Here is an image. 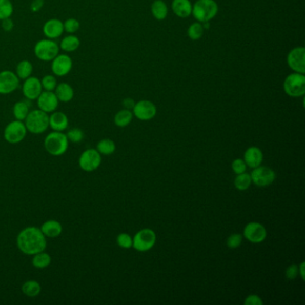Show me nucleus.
Returning a JSON list of instances; mask_svg holds the SVG:
<instances>
[{
	"mask_svg": "<svg viewBox=\"0 0 305 305\" xmlns=\"http://www.w3.org/2000/svg\"><path fill=\"white\" fill-rule=\"evenodd\" d=\"M192 12L198 21L207 23L218 13V5L214 0H198Z\"/></svg>",
	"mask_w": 305,
	"mask_h": 305,
	"instance_id": "5",
	"label": "nucleus"
},
{
	"mask_svg": "<svg viewBox=\"0 0 305 305\" xmlns=\"http://www.w3.org/2000/svg\"><path fill=\"white\" fill-rule=\"evenodd\" d=\"M22 291L28 297H36L40 294L42 287L39 282L35 280H28L22 287Z\"/></svg>",
	"mask_w": 305,
	"mask_h": 305,
	"instance_id": "27",
	"label": "nucleus"
},
{
	"mask_svg": "<svg viewBox=\"0 0 305 305\" xmlns=\"http://www.w3.org/2000/svg\"><path fill=\"white\" fill-rule=\"evenodd\" d=\"M43 90L48 91H54L57 85L56 78L52 74H47L40 80Z\"/></svg>",
	"mask_w": 305,
	"mask_h": 305,
	"instance_id": "34",
	"label": "nucleus"
},
{
	"mask_svg": "<svg viewBox=\"0 0 305 305\" xmlns=\"http://www.w3.org/2000/svg\"><path fill=\"white\" fill-rule=\"evenodd\" d=\"M284 91L291 97H301L305 93V77L302 74H290L284 80Z\"/></svg>",
	"mask_w": 305,
	"mask_h": 305,
	"instance_id": "8",
	"label": "nucleus"
},
{
	"mask_svg": "<svg viewBox=\"0 0 305 305\" xmlns=\"http://www.w3.org/2000/svg\"><path fill=\"white\" fill-rule=\"evenodd\" d=\"M156 234L150 228H144L138 232L133 239V246L138 252H147L155 246Z\"/></svg>",
	"mask_w": 305,
	"mask_h": 305,
	"instance_id": "7",
	"label": "nucleus"
},
{
	"mask_svg": "<svg viewBox=\"0 0 305 305\" xmlns=\"http://www.w3.org/2000/svg\"><path fill=\"white\" fill-rule=\"evenodd\" d=\"M27 128L23 121L14 120L8 124L4 131V138L8 144H16L24 140L27 134Z\"/></svg>",
	"mask_w": 305,
	"mask_h": 305,
	"instance_id": "6",
	"label": "nucleus"
},
{
	"mask_svg": "<svg viewBox=\"0 0 305 305\" xmlns=\"http://www.w3.org/2000/svg\"><path fill=\"white\" fill-rule=\"evenodd\" d=\"M20 79L16 74L10 70L0 72V94H10L17 90Z\"/></svg>",
	"mask_w": 305,
	"mask_h": 305,
	"instance_id": "10",
	"label": "nucleus"
},
{
	"mask_svg": "<svg viewBox=\"0 0 305 305\" xmlns=\"http://www.w3.org/2000/svg\"><path fill=\"white\" fill-rule=\"evenodd\" d=\"M30 106H31V100L29 99L16 102L13 108V114L15 119L25 121L26 116H28L30 112Z\"/></svg>",
	"mask_w": 305,
	"mask_h": 305,
	"instance_id": "25",
	"label": "nucleus"
},
{
	"mask_svg": "<svg viewBox=\"0 0 305 305\" xmlns=\"http://www.w3.org/2000/svg\"><path fill=\"white\" fill-rule=\"evenodd\" d=\"M55 94L59 101L67 103V102L71 101L74 98V89L67 83H60L56 85V89H55Z\"/></svg>",
	"mask_w": 305,
	"mask_h": 305,
	"instance_id": "22",
	"label": "nucleus"
},
{
	"mask_svg": "<svg viewBox=\"0 0 305 305\" xmlns=\"http://www.w3.org/2000/svg\"><path fill=\"white\" fill-rule=\"evenodd\" d=\"M151 11L155 18L158 20H163L165 19L167 14H168V7L163 1L161 0H156L154 3L151 6Z\"/></svg>",
	"mask_w": 305,
	"mask_h": 305,
	"instance_id": "30",
	"label": "nucleus"
},
{
	"mask_svg": "<svg viewBox=\"0 0 305 305\" xmlns=\"http://www.w3.org/2000/svg\"><path fill=\"white\" fill-rule=\"evenodd\" d=\"M18 249L26 255H34L43 252L47 247L46 236L40 228L28 227L23 229L16 239Z\"/></svg>",
	"mask_w": 305,
	"mask_h": 305,
	"instance_id": "1",
	"label": "nucleus"
},
{
	"mask_svg": "<svg viewBox=\"0 0 305 305\" xmlns=\"http://www.w3.org/2000/svg\"><path fill=\"white\" fill-rule=\"evenodd\" d=\"M80 44H81V42L77 36L71 34V35L64 37L62 40L60 42L59 48L65 52H74L79 49Z\"/></svg>",
	"mask_w": 305,
	"mask_h": 305,
	"instance_id": "24",
	"label": "nucleus"
},
{
	"mask_svg": "<svg viewBox=\"0 0 305 305\" xmlns=\"http://www.w3.org/2000/svg\"><path fill=\"white\" fill-rule=\"evenodd\" d=\"M298 266H297L296 264H292V265L288 267L287 270H286V276H287L288 279H290V280L295 279L296 277L298 276Z\"/></svg>",
	"mask_w": 305,
	"mask_h": 305,
	"instance_id": "41",
	"label": "nucleus"
},
{
	"mask_svg": "<svg viewBox=\"0 0 305 305\" xmlns=\"http://www.w3.org/2000/svg\"><path fill=\"white\" fill-rule=\"evenodd\" d=\"M40 230L46 237L56 238L61 235V233L63 231V228L58 221L50 219V220L46 221L42 225Z\"/></svg>",
	"mask_w": 305,
	"mask_h": 305,
	"instance_id": "21",
	"label": "nucleus"
},
{
	"mask_svg": "<svg viewBox=\"0 0 305 305\" xmlns=\"http://www.w3.org/2000/svg\"><path fill=\"white\" fill-rule=\"evenodd\" d=\"M243 235L253 243L262 242L267 237L266 228L258 222H251L243 229Z\"/></svg>",
	"mask_w": 305,
	"mask_h": 305,
	"instance_id": "13",
	"label": "nucleus"
},
{
	"mask_svg": "<svg viewBox=\"0 0 305 305\" xmlns=\"http://www.w3.org/2000/svg\"><path fill=\"white\" fill-rule=\"evenodd\" d=\"M80 29V23L75 18H69L64 23V31L67 33L74 34Z\"/></svg>",
	"mask_w": 305,
	"mask_h": 305,
	"instance_id": "36",
	"label": "nucleus"
},
{
	"mask_svg": "<svg viewBox=\"0 0 305 305\" xmlns=\"http://www.w3.org/2000/svg\"><path fill=\"white\" fill-rule=\"evenodd\" d=\"M58 103L59 100L56 98L54 91H43L37 98V105L39 109L48 114L56 111Z\"/></svg>",
	"mask_w": 305,
	"mask_h": 305,
	"instance_id": "15",
	"label": "nucleus"
},
{
	"mask_svg": "<svg viewBox=\"0 0 305 305\" xmlns=\"http://www.w3.org/2000/svg\"><path fill=\"white\" fill-rule=\"evenodd\" d=\"M32 265L36 269H45L49 267L51 263V257L49 253H45L44 251L40 253H36L32 258Z\"/></svg>",
	"mask_w": 305,
	"mask_h": 305,
	"instance_id": "28",
	"label": "nucleus"
},
{
	"mask_svg": "<svg viewBox=\"0 0 305 305\" xmlns=\"http://www.w3.org/2000/svg\"><path fill=\"white\" fill-rule=\"evenodd\" d=\"M64 32V23L59 19H49L43 25V33L47 39H57L63 34Z\"/></svg>",
	"mask_w": 305,
	"mask_h": 305,
	"instance_id": "18",
	"label": "nucleus"
},
{
	"mask_svg": "<svg viewBox=\"0 0 305 305\" xmlns=\"http://www.w3.org/2000/svg\"><path fill=\"white\" fill-rule=\"evenodd\" d=\"M133 119V113L129 109H123L116 113L115 116V124L118 127H126L131 123Z\"/></svg>",
	"mask_w": 305,
	"mask_h": 305,
	"instance_id": "29",
	"label": "nucleus"
},
{
	"mask_svg": "<svg viewBox=\"0 0 305 305\" xmlns=\"http://www.w3.org/2000/svg\"><path fill=\"white\" fill-rule=\"evenodd\" d=\"M67 139L74 144H79L85 139V133L79 128H73L67 133Z\"/></svg>",
	"mask_w": 305,
	"mask_h": 305,
	"instance_id": "35",
	"label": "nucleus"
},
{
	"mask_svg": "<svg viewBox=\"0 0 305 305\" xmlns=\"http://www.w3.org/2000/svg\"><path fill=\"white\" fill-rule=\"evenodd\" d=\"M14 13V6L10 0H0V21L11 17Z\"/></svg>",
	"mask_w": 305,
	"mask_h": 305,
	"instance_id": "33",
	"label": "nucleus"
},
{
	"mask_svg": "<svg viewBox=\"0 0 305 305\" xmlns=\"http://www.w3.org/2000/svg\"><path fill=\"white\" fill-rule=\"evenodd\" d=\"M246 305H263V301L260 296L256 295H251L247 296L245 301Z\"/></svg>",
	"mask_w": 305,
	"mask_h": 305,
	"instance_id": "42",
	"label": "nucleus"
},
{
	"mask_svg": "<svg viewBox=\"0 0 305 305\" xmlns=\"http://www.w3.org/2000/svg\"><path fill=\"white\" fill-rule=\"evenodd\" d=\"M246 169H247V165H246L245 160H243V159H241V158L235 159V160L233 161V163H232V169H233V171H234L236 175H239V174H242V173L246 172Z\"/></svg>",
	"mask_w": 305,
	"mask_h": 305,
	"instance_id": "40",
	"label": "nucleus"
},
{
	"mask_svg": "<svg viewBox=\"0 0 305 305\" xmlns=\"http://www.w3.org/2000/svg\"><path fill=\"white\" fill-rule=\"evenodd\" d=\"M43 85L39 78L35 76H30L25 79L23 84V94L25 95L26 99L36 100L40 93L43 92Z\"/></svg>",
	"mask_w": 305,
	"mask_h": 305,
	"instance_id": "14",
	"label": "nucleus"
},
{
	"mask_svg": "<svg viewBox=\"0 0 305 305\" xmlns=\"http://www.w3.org/2000/svg\"><path fill=\"white\" fill-rule=\"evenodd\" d=\"M116 242H117V245L120 247L125 248V249H129L133 246V238L131 237L130 235L126 234V233L120 234L116 238Z\"/></svg>",
	"mask_w": 305,
	"mask_h": 305,
	"instance_id": "38",
	"label": "nucleus"
},
{
	"mask_svg": "<svg viewBox=\"0 0 305 305\" xmlns=\"http://www.w3.org/2000/svg\"><path fill=\"white\" fill-rule=\"evenodd\" d=\"M59 45L54 39H43L34 46V55L44 62L52 61L59 54Z\"/></svg>",
	"mask_w": 305,
	"mask_h": 305,
	"instance_id": "4",
	"label": "nucleus"
},
{
	"mask_svg": "<svg viewBox=\"0 0 305 305\" xmlns=\"http://www.w3.org/2000/svg\"><path fill=\"white\" fill-rule=\"evenodd\" d=\"M298 271L299 274H300V276H301V277H302V280H304V262H302L301 264H300V265H299Z\"/></svg>",
	"mask_w": 305,
	"mask_h": 305,
	"instance_id": "46",
	"label": "nucleus"
},
{
	"mask_svg": "<svg viewBox=\"0 0 305 305\" xmlns=\"http://www.w3.org/2000/svg\"><path fill=\"white\" fill-rule=\"evenodd\" d=\"M172 8L174 13L179 17L182 18L188 17L193 10L192 4L190 3L189 0H174Z\"/></svg>",
	"mask_w": 305,
	"mask_h": 305,
	"instance_id": "23",
	"label": "nucleus"
},
{
	"mask_svg": "<svg viewBox=\"0 0 305 305\" xmlns=\"http://www.w3.org/2000/svg\"><path fill=\"white\" fill-rule=\"evenodd\" d=\"M242 241V236L240 234H232L227 240V246L230 249H236L241 246Z\"/></svg>",
	"mask_w": 305,
	"mask_h": 305,
	"instance_id": "39",
	"label": "nucleus"
},
{
	"mask_svg": "<svg viewBox=\"0 0 305 305\" xmlns=\"http://www.w3.org/2000/svg\"><path fill=\"white\" fill-rule=\"evenodd\" d=\"M245 162L246 165L255 169L261 164L263 160L262 151H260L259 148L250 147L245 152Z\"/></svg>",
	"mask_w": 305,
	"mask_h": 305,
	"instance_id": "20",
	"label": "nucleus"
},
{
	"mask_svg": "<svg viewBox=\"0 0 305 305\" xmlns=\"http://www.w3.org/2000/svg\"><path fill=\"white\" fill-rule=\"evenodd\" d=\"M97 151L102 155L112 154L116 151V144L110 139H103L97 144Z\"/></svg>",
	"mask_w": 305,
	"mask_h": 305,
	"instance_id": "31",
	"label": "nucleus"
},
{
	"mask_svg": "<svg viewBox=\"0 0 305 305\" xmlns=\"http://www.w3.org/2000/svg\"><path fill=\"white\" fill-rule=\"evenodd\" d=\"M44 6V0H33L31 4V10L32 12H39Z\"/></svg>",
	"mask_w": 305,
	"mask_h": 305,
	"instance_id": "44",
	"label": "nucleus"
},
{
	"mask_svg": "<svg viewBox=\"0 0 305 305\" xmlns=\"http://www.w3.org/2000/svg\"><path fill=\"white\" fill-rule=\"evenodd\" d=\"M101 164V155L97 150L89 149L79 158V166L85 172H92Z\"/></svg>",
	"mask_w": 305,
	"mask_h": 305,
	"instance_id": "9",
	"label": "nucleus"
},
{
	"mask_svg": "<svg viewBox=\"0 0 305 305\" xmlns=\"http://www.w3.org/2000/svg\"><path fill=\"white\" fill-rule=\"evenodd\" d=\"M252 182L256 186L265 187L273 184L276 179V173L272 169L267 167H257L251 174Z\"/></svg>",
	"mask_w": 305,
	"mask_h": 305,
	"instance_id": "11",
	"label": "nucleus"
},
{
	"mask_svg": "<svg viewBox=\"0 0 305 305\" xmlns=\"http://www.w3.org/2000/svg\"><path fill=\"white\" fill-rule=\"evenodd\" d=\"M133 114L138 119L151 120L156 116L157 109L152 102L149 100H141L136 103L133 107Z\"/></svg>",
	"mask_w": 305,
	"mask_h": 305,
	"instance_id": "16",
	"label": "nucleus"
},
{
	"mask_svg": "<svg viewBox=\"0 0 305 305\" xmlns=\"http://www.w3.org/2000/svg\"><path fill=\"white\" fill-rule=\"evenodd\" d=\"M49 127L52 130L56 131V132H63L68 127L69 120L65 113L54 111L49 116Z\"/></svg>",
	"mask_w": 305,
	"mask_h": 305,
	"instance_id": "19",
	"label": "nucleus"
},
{
	"mask_svg": "<svg viewBox=\"0 0 305 305\" xmlns=\"http://www.w3.org/2000/svg\"><path fill=\"white\" fill-rule=\"evenodd\" d=\"M32 72H33L32 64L29 60H22L21 62L18 63L15 74L20 80H25L30 76H32Z\"/></svg>",
	"mask_w": 305,
	"mask_h": 305,
	"instance_id": "26",
	"label": "nucleus"
},
{
	"mask_svg": "<svg viewBox=\"0 0 305 305\" xmlns=\"http://www.w3.org/2000/svg\"><path fill=\"white\" fill-rule=\"evenodd\" d=\"M123 105L124 107L126 108V109H133V107L135 105V103H134V100H133V99L128 98L124 99Z\"/></svg>",
	"mask_w": 305,
	"mask_h": 305,
	"instance_id": "45",
	"label": "nucleus"
},
{
	"mask_svg": "<svg viewBox=\"0 0 305 305\" xmlns=\"http://www.w3.org/2000/svg\"><path fill=\"white\" fill-rule=\"evenodd\" d=\"M288 62L289 67L293 70L304 74L305 72V49L304 48H296L293 49L289 53L288 57Z\"/></svg>",
	"mask_w": 305,
	"mask_h": 305,
	"instance_id": "17",
	"label": "nucleus"
},
{
	"mask_svg": "<svg viewBox=\"0 0 305 305\" xmlns=\"http://www.w3.org/2000/svg\"><path fill=\"white\" fill-rule=\"evenodd\" d=\"M69 145L67 134L62 132L54 131L46 136L44 147L46 151L52 156H61L66 153Z\"/></svg>",
	"mask_w": 305,
	"mask_h": 305,
	"instance_id": "2",
	"label": "nucleus"
},
{
	"mask_svg": "<svg viewBox=\"0 0 305 305\" xmlns=\"http://www.w3.org/2000/svg\"><path fill=\"white\" fill-rule=\"evenodd\" d=\"M234 184L236 189H238L239 191H246L252 185L251 175L249 174H246V172L239 174L235 177Z\"/></svg>",
	"mask_w": 305,
	"mask_h": 305,
	"instance_id": "32",
	"label": "nucleus"
},
{
	"mask_svg": "<svg viewBox=\"0 0 305 305\" xmlns=\"http://www.w3.org/2000/svg\"><path fill=\"white\" fill-rule=\"evenodd\" d=\"M202 34H204V27L198 23L191 25L188 29V36L192 39H200Z\"/></svg>",
	"mask_w": 305,
	"mask_h": 305,
	"instance_id": "37",
	"label": "nucleus"
},
{
	"mask_svg": "<svg viewBox=\"0 0 305 305\" xmlns=\"http://www.w3.org/2000/svg\"><path fill=\"white\" fill-rule=\"evenodd\" d=\"M2 25V28L5 32H11L14 28V23L10 17L2 20V25Z\"/></svg>",
	"mask_w": 305,
	"mask_h": 305,
	"instance_id": "43",
	"label": "nucleus"
},
{
	"mask_svg": "<svg viewBox=\"0 0 305 305\" xmlns=\"http://www.w3.org/2000/svg\"><path fill=\"white\" fill-rule=\"evenodd\" d=\"M49 116L48 113L40 109H34L30 111L25 120V125L27 131L33 134H40L47 131L49 127Z\"/></svg>",
	"mask_w": 305,
	"mask_h": 305,
	"instance_id": "3",
	"label": "nucleus"
},
{
	"mask_svg": "<svg viewBox=\"0 0 305 305\" xmlns=\"http://www.w3.org/2000/svg\"><path fill=\"white\" fill-rule=\"evenodd\" d=\"M51 62V71L58 77L66 76L73 68V60L67 54H58Z\"/></svg>",
	"mask_w": 305,
	"mask_h": 305,
	"instance_id": "12",
	"label": "nucleus"
}]
</instances>
